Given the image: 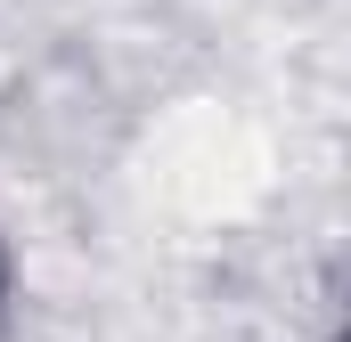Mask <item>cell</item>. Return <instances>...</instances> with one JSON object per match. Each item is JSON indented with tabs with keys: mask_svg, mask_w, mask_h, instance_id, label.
<instances>
[{
	"mask_svg": "<svg viewBox=\"0 0 351 342\" xmlns=\"http://www.w3.org/2000/svg\"><path fill=\"white\" fill-rule=\"evenodd\" d=\"M343 342H351V326H343Z\"/></svg>",
	"mask_w": 351,
	"mask_h": 342,
	"instance_id": "6da1fadb",
	"label": "cell"
}]
</instances>
